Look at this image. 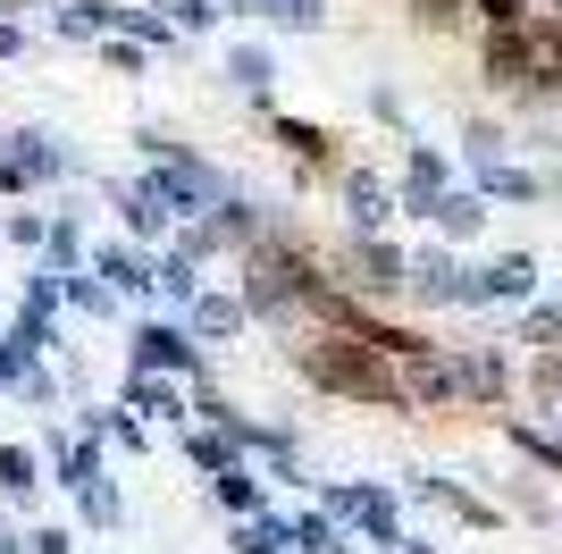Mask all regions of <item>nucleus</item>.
<instances>
[{
  "mask_svg": "<svg viewBox=\"0 0 562 554\" xmlns=\"http://www.w3.org/2000/svg\"><path fill=\"white\" fill-rule=\"evenodd\" d=\"M311 378L336 395H361V403H403V378L386 362H378V336L361 345V336H319L311 345Z\"/></svg>",
  "mask_w": 562,
  "mask_h": 554,
  "instance_id": "1",
  "label": "nucleus"
},
{
  "mask_svg": "<svg viewBox=\"0 0 562 554\" xmlns=\"http://www.w3.org/2000/svg\"><path fill=\"white\" fill-rule=\"evenodd\" d=\"M487 76H495V85H546V92H562V34H554V25H495Z\"/></svg>",
  "mask_w": 562,
  "mask_h": 554,
  "instance_id": "2",
  "label": "nucleus"
},
{
  "mask_svg": "<svg viewBox=\"0 0 562 554\" xmlns=\"http://www.w3.org/2000/svg\"><path fill=\"white\" fill-rule=\"evenodd\" d=\"M479 9H487L495 25H520V0H479Z\"/></svg>",
  "mask_w": 562,
  "mask_h": 554,
  "instance_id": "3",
  "label": "nucleus"
},
{
  "mask_svg": "<svg viewBox=\"0 0 562 554\" xmlns=\"http://www.w3.org/2000/svg\"><path fill=\"white\" fill-rule=\"evenodd\" d=\"M412 9H420V18H453V9H462V0H412Z\"/></svg>",
  "mask_w": 562,
  "mask_h": 554,
  "instance_id": "4",
  "label": "nucleus"
},
{
  "mask_svg": "<svg viewBox=\"0 0 562 554\" xmlns=\"http://www.w3.org/2000/svg\"><path fill=\"white\" fill-rule=\"evenodd\" d=\"M554 9H562V0H554Z\"/></svg>",
  "mask_w": 562,
  "mask_h": 554,
  "instance_id": "5",
  "label": "nucleus"
}]
</instances>
